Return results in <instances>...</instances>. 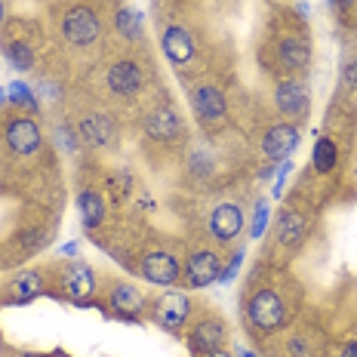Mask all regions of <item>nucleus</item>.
Instances as JSON below:
<instances>
[{
    "label": "nucleus",
    "instance_id": "obj_1",
    "mask_svg": "<svg viewBox=\"0 0 357 357\" xmlns=\"http://www.w3.org/2000/svg\"><path fill=\"white\" fill-rule=\"evenodd\" d=\"M191 314H195V302H191L188 289L169 287L154 302H148V317L169 336H182L191 324Z\"/></svg>",
    "mask_w": 357,
    "mask_h": 357
},
{
    "label": "nucleus",
    "instance_id": "obj_2",
    "mask_svg": "<svg viewBox=\"0 0 357 357\" xmlns=\"http://www.w3.org/2000/svg\"><path fill=\"white\" fill-rule=\"evenodd\" d=\"M247 321H250V330L262 333V336H268V333H278L287 326V299L280 296V289L274 287H259L250 293L247 299Z\"/></svg>",
    "mask_w": 357,
    "mask_h": 357
},
{
    "label": "nucleus",
    "instance_id": "obj_3",
    "mask_svg": "<svg viewBox=\"0 0 357 357\" xmlns=\"http://www.w3.org/2000/svg\"><path fill=\"white\" fill-rule=\"evenodd\" d=\"M136 274L145 284H154L160 289H169L176 284H182V259L176 250L169 247H148L139 252Z\"/></svg>",
    "mask_w": 357,
    "mask_h": 357
},
{
    "label": "nucleus",
    "instance_id": "obj_4",
    "mask_svg": "<svg viewBox=\"0 0 357 357\" xmlns=\"http://www.w3.org/2000/svg\"><path fill=\"white\" fill-rule=\"evenodd\" d=\"M59 31H62L65 43H71V47H77V50H86L102 37V19L89 3H71L68 10L62 13Z\"/></svg>",
    "mask_w": 357,
    "mask_h": 357
},
{
    "label": "nucleus",
    "instance_id": "obj_5",
    "mask_svg": "<svg viewBox=\"0 0 357 357\" xmlns=\"http://www.w3.org/2000/svg\"><path fill=\"white\" fill-rule=\"evenodd\" d=\"M185 342H188V351L195 357H204L215 351V348L228 345V324L222 321L215 311H204L185 330Z\"/></svg>",
    "mask_w": 357,
    "mask_h": 357
},
{
    "label": "nucleus",
    "instance_id": "obj_6",
    "mask_svg": "<svg viewBox=\"0 0 357 357\" xmlns=\"http://www.w3.org/2000/svg\"><path fill=\"white\" fill-rule=\"evenodd\" d=\"M271 102H274V108H278V114L284 117V121H289V123L308 117V111H311L308 80H302L299 74H287V77L278 80V86H274Z\"/></svg>",
    "mask_w": 357,
    "mask_h": 357
},
{
    "label": "nucleus",
    "instance_id": "obj_7",
    "mask_svg": "<svg viewBox=\"0 0 357 357\" xmlns=\"http://www.w3.org/2000/svg\"><path fill=\"white\" fill-rule=\"evenodd\" d=\"M59 293L65 296L71 305H84L89 299H96V289H99V274L93 271L86 262L80 259H68V265L59 268Z\"/></svg>",
    "mask_w": 357,
    "mask_h": 357
},
{
    "label": "nucleus",
    "instance_id": "obj_8",
    "mask_svg": "<svg viewBox=\"0 0 357 357\" xmlns=\"http://www.w3.org/2000/svg\"><path fill=\"white\" fill-rule=\"evenodd\" d=\"M222 256L213 247H195L182 259V287L185 289H206L219 280Z\"/></svg>",
    "mask_w": 357,
    "mask_h": 357
},
{
    "label": "nucleus",
    "instance_id": "obj_9",
    "mask_svg": "<svg viewBox=\"0 0 357 357\" xmlns=\"http://www.w3.org/2000/svg\"><path fill=\"white\" fill-rule=\"evenodd\" d=\"M3 145L10 154L16 158H34L43 148V126L37 123V117L31 114H19L10 117L3 123Z\"/></svg>",
    "mask_w": 357,
    "mask_h": 357
},
{
    "label": "nucleus",
    "instance_id": "obj_10",
    "mask_svg": "<svg viewBox=\"0 0 357 357\" xmlns=\"http://www.w3.org/2000/svg\"><path fill=\"white\" fill-rule=\"evenodd\" d=\"M247 231V219H243V206L237 200H222L210 210L206 219V234L213 237L219 247H228L237 237Z\"/></svg>",
    "mask_w": 357,
    "mask_h": 357
},
{
    "label": "nucleus",
    "instance_id": "obj_11",
    "mask_svg": "<svg viewBox=\"0 0 357 357\" xmlns=\"http://www.w3.org/2000/svg\"><path fill=\"white\" fill-rule=\"evenodd\" d=\"M105 305H108L111 317H117V321H130V324H139L148 311L145 293L136 284H130V280H114V284L108 287Z\"/></svg>",
    "mask_w": 357,
    "mask_h": 357
},
{
    "label": "nucleus",
    "instance_id": "obj_12",
    "mask_svg": "<svg viewBox=\"0 0 357 357\" xmlns=\"http://www.w3.org/2000/svg\"><path fill=\"white\" fill-rule=\"evenodd\" d=\"M47 278H43V268H25L16 271L0 289V305H31L40 296H47Z\"/></svg>",
    "mask_w": 357,
    "mask_h": 357
},
{
    "label": "nucleus",
    "instance_id": "obj_13",
    "mask_svg": "<svg viewBox=\"0 0 357 357\" xmlns=\"http://www.w3.org/2000/svg\"><path fill=\"white\" fill-rule=\"evenodd\" d=\"M191 111L204 126H215L228 117V96L222 93V86L210 84V80H200L191 89Z\"/></svg>",
    "mask_w": 357,
    "mask_h": 357
},
{
    "label": "nucleus",
    "instance_id": "obj_14",
    "mask_svg": "<svg viewBox=\"0 0 357 357\" xmlns=\"http://www.w3.org/2000/svg\"><path fill=\"white\" fill-rule=\"evenodd\" d=\"M311 56H314V50H311L308 34L293 31V34H284L274 43V62L287 74H305L311 65Z\"/></svg>",
    "mask_w": 357,
    "mask_h": 357
},
{
    "label": "nucleus",
    "instance_id": "obj_15",
    "mask_svg": "<svg viewBox=\"0 0 357 357\" xmlns=\"http://www.w3.org/2000/svg\"><path fill=\"white\" fill-rule=\"evenodd\" d=\"M302 132H299V123H289V121H278L271 126H265L262 139H259V151L265 154L271 163H280V160H289V154L296 151L299 145Z\"/></svg>",
    "mask_w": 357,
    "mask_h": 357
},
{
    "label": "nucleus",
    "instance_id": "obj_16",
    "mask_svg": "<svg viewBox=\"0 0 357 357\" xmlns=\"http://www.w3.org/2000/svg\"><path fill=\"white\" fill-rule=\"evenodd\" d=\"M105 86L117 99H132V96H139V89L145 86L142 65H139L136 59H117V62H111L105 71Z\"/></svg>",
    "mask_w": 357,
    "mask_h": 357
},
{
    "label": "nucleus",
    "instance_id": "obj_17",
    "mask_svg": "<svg viewBox=\"0 0 357 357\" xmlns=\"http://www.w3.org/2000/svg\"><path fill=\"white\" fill-rule=\"evenodd\" d=\"M160 50L176 68H185V65L195 62L197 47H195V37L191 31L182 25V22H169L167 28L160 31Z\"/></svg>",
    "mask_w": 357,
    "mask_h": 357
},
{
    "label": "nucleus",
    "instance_id": "obj_18",
    "mask_svg": "<svg viewBox=\"0 0 357 357\" xmlns=\"http://www.w3.org/2000/svg\"><path fill=\"white\" fill-rule=\"evenodd\" d=\"M142 130H145L148 139L169 145V142H176V139H182V130H185V126H182V117H178L169 105H158V108H151V111L145 114Z\"/></svg>",
    "mask_w": 357,
    "mask_h": 357
},
{
    "label": "nucleus",
    "instance_id": "obj_19",
    "mask_svg": "<svg viewBox=\"0 0 357 357\" xmlns=\"http://www.w3.org/2000/svg\"><path fill=\"white\" fill-rule=\"evenodd\" d=\"M77 139L86 142L89 148H111L117 142V123L105 111H89L77 123Z\"/></svg>",
    "mask_w": 357,
    "mask_h": 357
},
{
    "label": "nucleus",
    "instance_id": "obj_20",
    "mask_svg": "<svg viewBox=\"0 0 357 357\" xmlns=\"http://www.w3.org/2000/svg\"><path fill=\"white\" fill-rule=\"evenodd\" d=\"M305 234H308V219H305L299 210L287 206V210L278 215V243L284 250H299L305 243Z\"/></svg>",
    "mask_w": 357,
    "mask_h": 357
},
{
    "label": "nucleus",
    "instance_id": "obj_21",
    "mask_svg": "<svg viewBox=\"0 0 357 357\" xmlns=\"http://www.w3.org/2000/svg\"><path fill=\"white\" fill-rule=\"evenodd\" d=\"M111 28L117 31V37H123V40H130V43L142 40V34H145L142 10H139V6H130V3L117 6L114 16H111Z\"/></svg>",
    "mask_w": 357,
    "mask_h": 357
},
{
    "label": "nucleus",
    "instance_id": "obj_22",
    "mask_svg": "<svg viewBox=\"0 0 357 357\" xmlns=\"http://www.w3.org/2000/svg\"><path fill=\"white\" fill-rule=\"evenodd\" d=\"M77 213H80V222L84 228H99L108 215V204H105V195H99L96 188H80L77 195Z\"/></svg>",
    "mask_w": 357,
    "mask_h": 357
},
{
    "label": "nucleus",
    "instance_id": "obj_23",
    "mask_svg": "<svg viewBox=\"0 0 357 357\" xmlns=\"http://www.w3.org/2000/svg\"><path fill=\"white\" fill-rule=\"evenodd\" d=\"M339 163V145L333 142L330 136H317L314 151H311V167H314L317 176H330Z\"/></svg>",
    "mask_w": 357,
    "mask_h": 357
},
{
    "label": "nucleus",
    "instance_id": "obj_24",
    "mask_svg": "<svg viewBox=\"0 0 357 357\" xmlns=\"http://www.w3.org/2000/svg\"><path fill=\"white\" fill-rule=\"evenodd\" d=\"M3 56H6V62H10L16 71H22V74L31 71L37 65L34 47H31V43H25V40H6L3 43Z\"/></svg>",
    "mask_w": 357,
    "mask_h": 357
},
{
    "label": "nucleus",
    "instance_id": "obj_25",
    "mask_svg": "<svg viewBox=\"0 0 357 357\" xmlns=\"http://www.w3.org/2000/svg\"><path fill=\"white\" fill-rule=\"evenodd\" d=\"M6 96H10V105H13V108L31 111V114H37V111H40L37 93L25 84V80H13V84H6Z\"/></svg>",
    "mask_w": 357,
    "mask_h": 357
},
{
    "label": "nucleus",
    "instance_id": "obj_26",
    "mask_svg": "<svg viewBox=\"0 0 357 357\" xmlns=\"http://www.w3.org/2000/svg\"><path fill=\"white\" fill-rule=\"evenodd\" d=\"M268 225H271V204H268L265 197H259L256 204H252V215L247 222V237L250 241H259V237H265Z\"/></svg>",
    "mask_w": 357,
    "mask_h": 357
},
{
    "label": "nucleus",
    "instance_id": "obj_27",
    "mask_svg": "<svg viewBox=\"0 0 357 357\" xmlns=\"http://www.w3.org/2000/svg\"><path fill=\"white\" fill-rule=\"evenodd\" d=\"M243 259H247V250H243V247H234V250H231V259H228V262L222 265L219 280H215V284H222V287L231 284V280L237 278V271L243 268Z\"/></svg>",
    "mask_w": 357,
    "mask_h": 357
},
{
    "label": "nucleus",
    "instance_id": "obj_28",
    "mask_svg": "<svg viewBox=\"0 0 357 357\" xmlns=\"http://www.w3.org/2000/svg\"><path fill=\"white\" fill-rule=\"evenodd\" d=\"M56 145L62 148L65 154H74V151H77V145H80V139H77V130H71L68 123L56 126Z\"/></svg>",
    "mask_w": 357,
    "mask_h": 357
},
{
    "label": "nucleus",
    "instance_id": "obj_29",
    "mask_svg": "<svg viewBox=\"0 0 357 357\" xmlns=\"http://www.w3.org/2000/svg\"><path fill=\"white\" fill-rule=\"evenodd\" d=\"M289 173H293V160H280L278 169H274V178H278V182H274V188H271V197L274 200H280V195H284V185H287V176Z\"/></svg>",
    "mask_w": 357,
    "mask_h": 357
},
{
    "label": "nucleus",
    "instance_id": "obj_30",
    "mask_svg": "<svg viewBox=\"0 0 357 357\" xmlns=\"http://www.w3.org/2000/svg\"><path fill=\"white\" fill-rule=\"evenodd\" d=\"M342 84L351 89V93H357V59L345 65V71H342Z\"/></svg>",
    "mask_w": 357,
    "mask_h": 357
},
{
    "label": "nucleus",
    "instance_id": "obj_31",
    "mask_svg": "<svg viewBox=\"0 0 357 357\" xmlns=\"http://www.w3.org/2000/svg\"><path fill=\"white\" fill-rule=\"evenodd\" d=\"M62 259H77V252H80V241H68V243H62V247L56 250Z\"/></svg>",
    "mask_w": 357,
    "mask_h": 357
},
{
    "label": "nucleus",
    "instance_id": "obj_32",
    "mask_svg": "<svg viewBox=\"0 0 357 357\" xmlns=\"http://www.w3.org/2000/svg\"><path fill=\"white\" fill-rule=\"evenodd\" d=\"M339 357H357V339L345 342V345H342V351H339Z\"/></svg>",
    "mask_w": 357,
    "mask_h": 357
},
{
    "label": "nucleus",
    "instance_id": "obj_33",
    "mask_svg": "<svg viewBox=\"0 0 357 357\" xmlns=\"http://www.w3.org/2000/svg\"><path fill=\"white\" fill-rule=\"evenodd\" d=\"M326 6H333L336 13H342V10H348V6H351V0H326Z\"/></svg>",
    "mask_w": 357,
    "mask_h": 357
},
{
    "label": "nucleus",
    "instance_id": "obj_34",
    "mask_svg": "<svg viewBox=\"0 0 357 357\" xmlns=\"http://www.w3.org/2000/svg\"><path fill=\"white\" fill-rule=\"evenodd\" d=\"M22 357H71V354L62 351V348H56V351H47V354H22Z\"/></svg>",
    "mask_w": 357,
    "mask_h": 357
},
{
    "label": "nucleus",
    "instance_id": "obj_35",
    "mask_svg": "<svg viewBox=\"0 0 357 357\" xmlns=\"http://www.w3.org/2000/svg\"><path fill=\"white\" fill-rule=\"evenodd\" d=\"M43 89H47V93L53 96V99H59V96H62V89H59V84L53 86V84H50V80H43Z\"/></svg>",
    "mask_w": 357,
    "mask_h": 357
},
{
    "label": "nucleus",
    "instance_id": "obj_36",
    "mask_svg": "<svg viewBox=\"0 0 357 357\" xmlns=\"http://www.w3.org/2000/svg\"><path fill=\"white\" fill-rule=\"evenodd\" d=\"M204 357H234L228 348H215V351H210V354H204Z\"/></svg>",
    "mask_w": 357,
    "mask_h": 357
},
{
    "label": "nucleus",
    "instance_id": "obj_37",
    "mask_svg": "<svg viewBox=\"0 0 357 357\" xmlns=\"http://www.w3.org/2000/svg\"><path fill=\"white\" fill-rule=\"evenodd\" d=\"M10 105V96H6V86H0V108Z\"/></svg>",
    "mask_w": 357,
    "mask_h": 357
},
{
    "label": "nucleus",
    "instance_id": "obj_38",
    "mask_svg": "<svg viewBox=\"0 0 357 357\" xmlns=\"http://www.w3.org/2000/svg\"><path fill=\"white\" fill-rule=\"evenodd\" d=\"M237 357H259V354L250 351V348H241V351H237Z\"/></svg>",
    "mask_w": 357,
    "mask_h": 357
},
{
    "label": "nucleus",
    "instance_id": "obj_39",
    "mask_svg": "<svg viewBox=\"0 0 357 357\" xmlns=\"http://www.w3.org/2000/svg\"><path fill=\"white\" fill-rule=\"evenodd\" d=\"M3 22H6V6H3V0H0V28H3Z\"/></svg>",
    "mask_w": 357,
    "mask_h": 357
},
{
    "label": "nucleus",
    "instance_id": "obj_40",
    "mask_svg": "<svg viewBox=\"0 0 357 357\" xmlns=\"http://www.w3.org/2000/svg\"><path fill=\"white\" fill-rule=\"evenodd\" d=\"M0 354H3V339H0Z\"/></svg>",
    "mask_w": 357,
    "mask_h": 357
}]
</instances>
